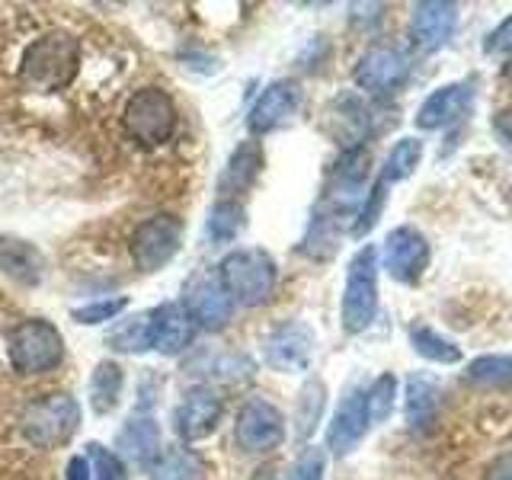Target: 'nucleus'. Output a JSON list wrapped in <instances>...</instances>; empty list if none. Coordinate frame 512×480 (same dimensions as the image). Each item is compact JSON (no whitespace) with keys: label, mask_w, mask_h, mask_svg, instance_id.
I'll return each mask as SVG.
<instances>
[{"label":"nucleus","mask_w":512,"mask_h":480,"mask_svg":"<svg viewBox=\"0 0 512 480\" xmlns=\"http://www.w3.org/2000/svg\"><path fill=\"white\" fill-rule=\"evenodd\" d=\"M80 68V42L68 29H52L26 45L20 58L23 84L42 93L64 90L77 77Z\"/></svg>","instance_id":"obj_1"},{"label":"nucleus","mask_w":512,"mask_h":480,"mask_svg":"<svg viewBox=\"0 0 512 480\" xmlns=\"http://www.w3.org/2000/svg\"><path fill=\"white\" fill-rule=\"evenodd\" d=\"M276 263L263 250H234L218 266V282L224 292L231 295L234 304H247V308H260L276 292Z\"/></svg>","instance_id":"obj_2"},{"label":"nucleus","mask_w":512,"mask_h":480,"mask_svg":"<svg viewBox=\"0 0 512 480\" xmlns=\"http://www.w3.org/2000/svg\"><path fill=\"white\" fill-rule=\"evenodd\" d=\"M80 426V407L71 394H48L32 400L20 416L23 436L36 448H61L74 439Z\"/></svg>","instance_id":"obj_3"},{"label":"nucleus","mask_w":512,"mask_h":480,"mask_svg":"<svg viewBox=\"0 0 512 480\" xmlns=\"http://www.w3.org/2000/svg\"><path fill=\"white\" fill-rule=\"evenodd\" d=\"M10 365L20 375H45L61 365L64 359V340L52 320L29 317L10 333Z\"/></svg>","instance_id":"obj_4"},{"label":"nucleus","mask_w":512,"mask_h":480,"mask_svg":"<svg viewBox=\"0 0 512 480\" xmlns=\"http://www.w3.org/2000/svg\"><path fill=\"white\" fill-rule=\"evenodd\" d=\"M378 314V250L362 247L349 260L343 288V330L362 333Z\"/></svg>","instance_id":"obj_5"},{"label":"nucleus","mask_w":512,"mask_h":480,"mask_svg":"<svg viewBox=\"0 0 512 480\" xmlns=\"http://www.w3.org/2000/svg\"><path fill=\"white\" fill-rule=\"evenodd\" d=\"M122 125L138 144H164L176 132V103L167 90L144 87L122 109Z\"/></svg>","instance_id":"obj_6"},{"label":"nucleus","mask_w":512,"mask_h":480,"mask_svg":"<svg viewBox=\"0 0 512 480\" xmlns=\"http://www.w3.org/2000/svg\"><path fill=\"white\" fill-rule=\"evenodd\" d=\"M180 244L183 224L173 215H154L135 228L132 240H128V250H132V260L141 272H157L180 253Z\"/></svg>","instance_id":"obj_7"},{"label":"nucleus","mask_w":512,"mask_h":480,"mask_svg":"<svg viewBox=\"0 0 512 480\" xmlns=\"http://www.w3.org/2000/svg\"><path fill=\"white\" fill-rule=\"evenodd\" d=\"M234 439L244 452H272L285 439V416L269 400L253 397L237 413Z\"/></svg>","instance_id":"obj_8"},{"label":"nucleus","mask_w":512,"mask_h":480,"mask_svg":"<svg viewBox=\"0 0 512 480\" xmlns=\"http://www.w3.org/2000/svg\"><path fill=\"white\" fill-rule=\"evenodd\" d=\"M426 266H429V240L416 228H410V224L394 228L388 240H384V269H388V276L413 285L423 279Z\"/></svg>","instance_id":"obj_9"},{"label":"nucleus","mask_w":512,"mask_h":480,"mask_svg":"<svg viewBox=\"0 0 512 480\" xmlns=\"http://www.w3.org/2000/svg\"><path fill=\"white\" fill-rule=\"evenodd\" d=\"M410 74V64L407 58L397 52L391 45H372L368 52L359 58L356 64V84L359 90L372 93V96H384V93H394L400 84L407 80Z\"/></svg>","instance_id":"obj_10"},{"label":"nucleus","mask_w":512,"mask_h":480,"mask_svg":"<svg viewBox=\"0 0 512 480\" xmlns=\"http://www.w3.org/2000/svg\"><path fill=\"white\" fill-rule=\"evenodd\" d=\"M314 356V330L301 320H288L266 340V359L279 372H304Z\"/></svg>","instance_id":"obj_11"},{"label":"nucleus","mask_w":512,"mask_h":480,"mask_svg":"<svg viewBox=\"0 0 512 480\" xmlns=\"http://www.w3.org/2000/svg\"><path fill=\"white\" fill-rule=\"evenodd\" d=\"M458 26V4H445V0H423L413 7L410 16V39L420 52H439L448 45L452 32Z\"/></svg>","instance_id":"obj_12"},{"label":"nucleus","mask_w":512,"mask_h":480,"mask_svg":"<svg viewBox=\"0 0 512 480\" xmlns=\"http://www.w3.org/2000/svg\"><path fill=\"white\" fill-rule=\"evenodd\" d=\"M301 106V87L295 80H276V84H269L260 100L253 103L250 116H247V125L253 135H266L272 128L285 125L288 119L295 116V109Z\"/></svg>","instance_id":"obj_13"},{"label":"nucleus","mask_w":512,"mask_h":480,"mask_svg":"<svg viewBox=\"0 0 512 480\" xmlns=\"http://www.w3.org/2000/svg\"><path fill=\"white\" fill-rule=\"evenodd\" d=\"M372 426L368 423V404H365V391L362 388H352L343 400H340V407H336L333 413V423L327 429V448L336 455V458H343L349 455L352 448H356L365 436V429Z\"/></svg>","instance_id":"obj_14"},{"label":"nucleus","mask_w":512,"mask_h":480,"mask_svg":"<svg viewBox=\"0 0 512 480\" xmlns=\"http://www.w3.org/2000/svg\"><path fill=\"white\" fill-rule=\"evenodd\" d=\"M474 100V84L471 80H458V84H445L436 93H429L420 112H416V125L423 132H436V128H445L458 122L464 112H468Z\"/></svg>","instance_id":"obj_15"},{"label":"nucleus","mask_w":512,"mask_h":480,"mask_svg":"<svg viewBox=\"0 0 512 480\" xmlns=\"http://www.w3.org/2000/svg\"><path fill=\"white\" fill-rule=\"evenodd\" d=\"M221 413H224V404L215 391L192 388L183 394L180 407H176V432H180L186 442H199L218 426Z\"/></svg>","instance_id":"obj_16"},{"label":"nucleus","mask_w":512,"mask_h":480,"mask_svg":"<svg viewBox=\"0 0 512 480\" xmlns=\"http://www.w3.org/2000/svg\"><path fill=\"white\" fill-rule=\"evenodd\" d=\"M186 311L192 317V324L205 327V330H218L231 320L234 314V301L231 295L224 292V285L218 279H199L196 285L189 288L186 295Z\"/></svg>","instance_id":"obj_17"},{"label":"nucleus","mask_w":512,"mask_h":480,"mask_svg":"<svg viewBox=\"0 0 512 480\" xmlns=\"http://www.w3.org/2000/svg\"><path fill=\"white\" fill-rule=\"evenodd\" d=\"M263 170V151L256 141H244L237 144L234 154L228 157V167L221 170V180H218V202H237L244 192L253 186V180L260 176Z\"/></svg>","instance_id":"obj_18"},{"label":"nucleus","mask_w":512,"mask_h":480,"mask_svg":"<svg viewBox=\"0 0 512 480\" xmlns=\"http://www.w3.org/2000/svg\"><path fill=\"white\" fill-rule=\"evenodd\" d=\"M192 336H196V324H192L183 301L154 308V349L157 352L176 356V352H183L192 343Z\"/></svg>","instance_id":"obj_19"},{"label":"nucleus","mask_w":512,"mask_h":480,"mask_svg":"<svg viewBox=\"0 0 512 480\" xmlns=\"http://www.w3.org/2000/svg\"><path fill=\"white\" fill-rule=\"evenodd\" d=\"M0 269L20 285H39L45 276V260L42 253L16 237H0Z\"/></svg>","instance_id":"obj_20"},{"label":"nucleus","mask_w":512,"mask_h":480,"mask_svg":"<svg viewBox=\"0 0 512 480\" xmlns=\"http://www.w3.org/2000/svg\"><path fill=\"white\" fill-rule=\"evenodd\" d=\"M442 404V388L436 378L429 375H410L407 381V426L413 432H426L436 423V413Z\"/></svg>","instance_id":"obj_21"},{"label":"nucleus","mask_w":512,"mask_h":480,"mask_svg":"<svg viewBox=\"0 0 512 480\" xmlns=\"http://www.w3.org/2000/svg\"><path fill=\"white\" fill-rule=\"evenodd\" d=\"M119 455L135 464H154L160 455V429L154 416H132L119 432Z\"/></svg>","instance_id":"obj_22"},{"label":"nucleus","mask_w":512,"mask_h":480,"mask_svg":"<svg viewBox=\"0 0 512 480\" xmlns=\"http://www.w3.org/2000/svg\"><path fill=\"white\" fill-rule=\"evenodd\" d=\"M122 384H125V375H122V368L119 362H100L93 368V375H90V407L93 413H112L119 407V394H122Z\"/></svg>","instance_id":"obj_23"},{"label":"nucleus","mask_w":512,"mask_h":480,"mask_svg":"<svg viewBox=\"0 0 512 480\" xmlns=\"http://www.w3.org/2000/svg\"><path fill=\"white\" fill-rule=\"evenodd\" d=\"M106 343L119 352H148L154 349V311L119 320V327L106 336Z\"/></svg>","instance_id":"obj_24"},{"label":"nucleus","mask_w":512,"mask_h":480,"mask_svg":"<svg viewBox=\"0 0 512 480\" xmlns=\"http://www.w3.org/2000/svg\"><path fill=\"white\" fill-rule=\"evenodd\" d=\"M151 480H208V471L186 448H167L157 455Z\"/></svg>","instance_id":"obj_25"},{"label":"nucleus","mask_w":512,"mask_h":480,"mask_svg":"<svg viewBox=\"0 0 512 480\" xmlns=\"http://www.w3.org/2000/svg\"><path fill=\"white\" fill-rule=\"evenodd\" d=\"M420 160H423V141L420 138H400L391 148L388 160H384L381 183L391 186V183L407 180V176L420 167Z\"/></svg>","instance_id":"obj_26"},{"label":"nucleus","mask_w":512,"mask_h":480,"mask_svg":"<svg viewBox=\"0 0 512 480\" xmlns=\"http://www.w3.org/2000/svg\"><path fill=\"white\" fill-rule=\"evenodd\" d=\"M410 343L423 359L436 362V365H458L461 362V349L452 340H445L442 333L429 330V327H413L410 330Z\"/></svg>","instance_id":"obj_27"},{"label":"nucleus","mask_w":512,"mask_h":480,"mask_svg":"<svg viewBox=\"0 0 512 480\" xmlns=\"http://www.w3.org/2000/svg\"><path fill=\"white\" fill-rule=\"evenodd\" d=\"M468 381L477 388H512V356H480L468 365Z\"/></svg>","instance_id":"obj_28"},{"label":"nucleus","mask_w":512,"mask_h":480,"mask_svg":"<svg viewBox=\"0 0 512 480\" xmlns=\"http://www.w3.org/2000/svg\"><path fill=\"white\" fill-rule=\"evenodd\" d=\"M240 228H244V205L240 202H218L208 212V234H212V240H231Z\"/></svg>","instance_id":"obj_29"},{"label":"nucleus","mask_w":512,"mask_h":480,"mask_svg":"<svg viewBox=\"0 0 512 480\" xmlns=\"http://www.w3.org/2000/svg\"><path fill=\"white\" fill-rule=\"evenodd\" d=\"M394 394H397V381H394V375H381V378H375L372 388L365 391L368 423H381V420H388L391 410H394Z\"/></svg>","instance_id":"obj_30"},{"label":"nucleus","mask_w":512,"mask_h":480,"mask_svg":"<svg viewBox=\"0 0 512 480\" xmlns=\"http://www.w3.org/2000/svg\"><path fill=\"white\" fill-rule=\"evenodd\" d=\"M324 397H327V388L320 381H308V388L301 391L298 397V436H311L317 420H320V410H324Z\"/></svg>","instance_id":"obj_31"},{"label":"nucleus","mask_w":512,"mask_h":480,"mask_svg":"<svg viewBox=\"0 0 512 480\" xmlns=\"http://www.w3.org/2000/svg\"><path fill=\"white\" fill-rule=\"evenodd\" d=\"M384 202H388V186H384L381 180L372 186V192L365 196V202H362V208H359V215H356V221H352V234L356 237H362V234H368L375 228V221H378V215H381V208H384Z\"/></svg>","instance_id":"obj_32"},{"label":"nucleus","mask_w":512,"mask_h":480,"mask_svg":"<svg viewBox=\"0 0 512 480\" xmlns=\"http://www.w3.org/2000/svg\"><path fill=\"white\" fill-rule=\"evenodd\" d=\"M125 308H128V298H106V301L80 304V308L71 311V317L77 324H103V320H116Z\"/></svg>","instance_id":"obj_33"},{"label":"nucleus","mask_w":512,"mask_h":480,"mask_svg":"<svg viewBox=\"0 0 512 480\" xmlns=\"http://www.w3.org/2000/svg\"><path fill=\"white\" fill-rule=\"evenodd\" d=\"M87 464H90V480H125V468L119 455H112L103 445H90Z\"/></svg>","instance_id":"obj_34"},{"label":"nucleus","mask_w":512,"mask_h":480,"mask_svg":"<svg viewBox=\"0 0 512 480\" xmlns=\"http://www.w3.org/2000/svg\"><path fill=\"white\" fill-rule=\"evenodd\" d=\"M324 471H327V458L320 448H308L298 461L292 474H288V480H324Z\"/></svg>","instance_id":"obj_35"},{"label":"nucleus","mask_w":512,"mask_h":480,"mask_svg":"<svg viewBox=\"0 0 512 480\" xmlns=\"http://www.w3.org/2000/svg\"><path fill=\"white\" fill-rule=\"evenodd\" d=\"M484 52L487 55H509L512 52V16H506V20L490 32L487 42H484Z\"/></svg>","instance_id":"obj_36"},{"label":"nucleus","mask_w":512,"mask_h":480,"mask_svg":"<svg viewBox=\"0 0 512 480\" xmlns=\"http://www.w3.org/2000/svg\"><path fill=\"white\" fill-rule=\"evenodd\" d=\"M493 132H496V138L503 141V148H509V151H512V106L496 112V119H493Z\"/></svg>","instance_id":"obj_37"},{"label":"nucleus","mask_w":512,"mask_h":480,"mask_svg":"<svg viewBox=\"0 0 512 480\" xmlns=\"http://www.w3.org/2000/svg\"><path fill=\"white\" fill-rule=\"evenodd\" d=\"M484 480H512V452L496 455V458L487 464V477H484Z\"/></svg>","instance_id":"obj_38"},{"label":"nucleus","mask_w":512,"mask_h":480,"mask_svg":"<svg viewBox=\"0 0 512 480\" xmlns=\"http://www.w3.org/2000/svg\"><path fill=\"white\" fill-rule=\"evenodd\" d=\"M64 480H90V464H87V458L74 455L68 461V477H64Z\"/></svg>","instance_id":"obj_39"},{"label":"nucleus","mask_w":512,"mask_h":480,"mask_svg":"<svg viewBox=\"0 0 512 480\" xmlns=\"http://www.w3.org/2000/svg\"><path fill=\"white\" fill-rule=\"evenodd\" d=\"M506 77L512 80V52H509V61H506Z\"/></svg>","instance_id":"obj_40"}]
</instances>
